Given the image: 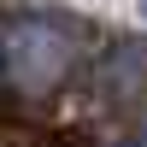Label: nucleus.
I'll return each mask as SVG.
<instances>
[{
	"instance_id": "nucleus-1",
	"label": "nucleus",
	"mask_w": 147,
	"mask_h": 147,
	"mask_svg": "<svg viewBox=\"0 0 147 147\" xmlns=\"http://www.w3.org/2000/svg\"><path fill=\"white\" fill-rule=\"evenodd\" d=\"M82 59V30L65 12H18L0 35V71L18 94H53Z\"/></svg>"
},
{
	"instance_id": "nucleus-2",
	"label": "nucleus",
	"mask_w": 147,
	"mask_h": 147,
	"mask_svg": "<svg viewBox=\"0 0 147 147\" xmlns=\"http://www.w3.org/2000/svg\"><path fill=\"white\" fill-rule=\"evenodd\" d=\"M100 94H112V100H136L147 94V41H124L112 47V59L100 65Z\"/></svg>"
},
{
	"instance_id": "nucleus-3",
	"label": "nucleus",
	"mask_w": 147,
	"mask_h": 147,
	"mask_svg": "<svg viewBox=\"0 0 147 147\" xmlns=\"http://www.w3.org/2000/svg\"><path fill=\"white\" fill-rule=\"evenodd\" d=\"M0 35H6V24H0Z\"/></svg>"
},
{
	"instance_id": "nucleus-4",
	"label": "nucleus",
	"mask_w": 147,
	"mask_h": 147,
	"mask_svg": "<svg viewBox=\"0 0 147 147\" xmlns=\"http://www.w3.org/2000/svg\"><path fill=\"white\" fill-rule=\"evenodd\" d=\"M141 12H147V0H141Z\"/></svg>"
}]
</instances>
